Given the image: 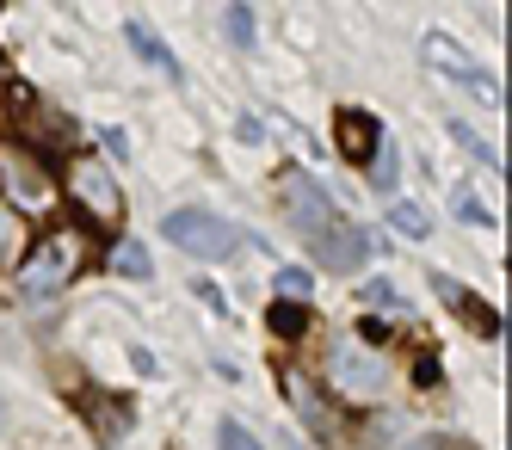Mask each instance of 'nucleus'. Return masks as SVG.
I'll return each instance as SVG.
<instances>
[{"instance_id":"7","label":"nucleus","mask_w":512,"mask_h":450,"mask_svg":"<svg viewBox=\"0 0 512 450\" xmlns=\"http://www.w3.org/2000/svg\"><path fill=\"white\" fill-rule=\"evenodd\" d=\"M426 62H432V68H445V74H457L463 87H475V99H482V105H500V87H494L488 74H482V68H475V62L451 44L445 31H426Z\"/></svg>"},{"instance_id":"1","label":"nucleus","mask_w":512,"mask_h":450,"mask_svg":"<svg viewBox=\"0 0 512 450\" xmlns=\"http://www.w3.org/2000/svg\"><path fill=\"white\" fill-rule=\"evenodd\" d=\"M81 259H87V241H81L75 229H50L38 247L25 253V266H19V284H25V296H56L62 284H75Z\"/></svg>"},{"instance_id":"17","label":"nucleus","mask_w":512,"mask_h":450,"mask_svg":"<svg viewBox=\"0 0 512 450\" xmlns=\"http://www.w3.org/2000/svg\"><path fill=\"white\" fill-rule=\"evenodd\" d=\"M358 296H364V303H371V309H401V290H395L389 278H371V284H364Z\"/></svg>"},{"instance_id":"2","label":"nucleus","mask_w":512,"mask_h":450,"mask_svg":"<svg viewBox=\"0 0 512 450\" xmlns=\"http://www.w3.org/2000/svg\"><path fill=\"white\" fill-rule=\"evenodd\" d=\"M161 235L179 253H192V259H229L241 247V229H235V222H223L216 210H167L161 216Z\"/></svg>"},{"instance_id":"9","label":"nucleus","mask_w":512,"mask_h":450,"mask_svg":"<svg viewBox=\"0 0 512 450\" xmlns=\"http://www.w3.org/2000/svg\"><path fill=\"white\" fill-rule=\"evenodd\" d=\"M334 148H340L346 161H371L377 148H383V124L371 118V111L346 105V111H334Z\"/></svg>"},{"instance_id":"13","label":"nucleus","mask_w":512,"mask_h":450,"mask_svg":"<svg viewBox=\"0 0 512 450\" xmlns=\"http://www.w3.org/2000/svg\"><path fill=\"white\" fill-rule=\"evenodd\" d=\"M272 327L284 333V340H303V333H309V309L303 303H284V309H272Z\"/></svg>"},{"instance_id":"10","label":"nucleus","mask_w":512,"mask_h":450,"mask_svg":"<svg viewBox=\"0 0 512 450\" xmlns=\"http://www.w3.org/2000/svg\"><path fill=\"white\" fill-rule=\"evenodd\" d=\"M124 37L136 44V56L149 62V68H161V74H173V81H179V62H173V50L161 44V37L149 31V19H136V13H130V19H124Z\"/></svg>"},{"instance_id":"3","label":"nucleus","mask_w":512,"mask_h":450,"mask_svg":"<svg viewBox=\"0 0 512 450\" xmlns=\"http://www.w3.org/2000/svg\"><path fill=\"white\" fill-rule=\"evenodd\" d=\"M327 377H334V389L340 395H377L383 383H389V364L377 358V352H364L358 340H346V346H334L327 352Z\"/></svg>"},{"instance_id":"18","label":"nucleus","mask_w":512,"mask_h":450,"mask_svg":"<svg viewBox=\"0 0 512 450\" xmlns=\"http://www.w3.org/2000/svg\"><path fill=\"white\" fill-rule=\"evenodd\" d=\"M463 222H482V229H494V210L488 204H475V192H469V185H463V192H457V204H451Z\"/></svg>"},{"instance_id":"11","label":"nucleus","mask_w":512,"mask_h":450,"mask_svg":"<svg viewBox=\"0 0 512 450\" xmlns=\"http://www.w3.org/2000/svg\"><path fill=\"white\" fill-rule=\"evenodd\" d=\"M112 272H118V278H149V272H155V259H149V247L118 241V247H112Z\"/></svg>"},{"instance_id":"14","label":"nucleus","mask_w":512,"mask_h":450,"mask_svg":"<svg viewBox=\"0 0 512 450\" xmlns=\"http://www.w3.org/2000/svg\"><path fill=\"white\" fill-rule=\"evenodd\" d=\"M216 450H266V444L253 438L241 420H223V426H216Z\"/></svg>"},{"instance_id":"15","label":"nucleus","mask_w":512,"mask_h":450,"mask_svg":"<svg viewBox=\"0 0 512 450\" xmlns=\"http://www.w3.org/2000/svg\"><path fill=\"white\" fill-rule=\"evenodd\" d=\"M395 173H401V155H395V148L383 142L377 155H371V179H377V192H389V185H395Z\"/></svg>"},{"instance_id":"19","label":"nucleus","mask_w":512,"mask_h":450,"mask_svg":"<svg viewBox=\"0 0 512 450\" xmlns=\"http://www.w3.org/2000/svg\"><path fill=\"white\" fill-rule=\"evenodd\" d=\"M290 395H297V407H303V420H309V426L321 432V426H327V414H321V401H315V395L303 389V377H290Z\"/></svg>"},{"instance_id":"23","label":"nucleus","mask_w":512,"mask_h":450,"mask_svg":"<svg viewBox=\"0 0 512 450\" xmlns=\"http://www.w3.org/2000/svg\"><path fill=\"white\" fill-rule=\"evenodd\" d=\"M284 450H309V444H284Z\"/></svg>"},{"instance_id":"5","label":"nucleus","mask_w":512,"mask_h":450,"mask_svg":"<svg viewBox=\"0 0 512 450\" xmlns=\"http://www.w3.org/2000/svg\"><path fill=\"white\" fill-rule=\"evenodd\" d=\"M309 241H315V259L327 272H358L364 259H371V229H358V222H327Z\"/></svg>"},{"instance_id":"22","label":"nucleus","mask_w":512,"mask_h":450,"mask_svg":"<svg viewBox=\"0 0 512 450\" xmlns=\"http://www.w3.org/2000/svg\"><path fill=\"white\" fill-rule=\"evenodd\" d=\"M13 426V414H7V401H0V432H7Z\"/></svg>"},{"instance_id":"21","label":"nucleus","mask_w":512,"mask_h":450,"mask_svg":"<svg viewBox=\"0 0 512 450\" xmlns=\"http://www.w3.org/2000/svg\"><path fill=\"white\" fill-rule=\"evenodd\" d=\"M420 450H463V438H420Z\"/></svg>"},{"instance_id":"12","label":"nucleus","mask_w":512,"mask_h":450,"mask_svg":"<svg viewBox=\"0 0 512 450\" xmlns=\"http://www.w3.org/2000/svg\"><path fill=\"white\" fill-rule=\"evenodd\" d=\"M389 222H395L401 235H414V241H426V229H432V216H426L420 204H395V210H389Z\"/></svg>"},{"instance_id":"20","label":"nucleus","mask_w":512,"mask_h":450,"mask_svg":"<svg viewBox=\"0 0 512 450\" xmlns=\"http://www.w3.org/2000/svg\"><path fill=\"white\" fill-rule=\"evenodd\" d=\"M278 290L284 296H309V272L303 266H278Z\"/></svg>"},{"instance_id":"6","label":"nucleus","mask_w":512,"mask_h":450,"mask_svg":"<svg viewBox=\"0 0 512 450\" xmlns=\"http://www.w3.org/2000/svg\"><path fill=\"white\" fill-rule=\"evenodd\" d=\"M278 192H284V198H278V210H284L290 222H297L303 235H321L327 222H334V210H327L321 185H315L309 173H284V179H278Z\"/></svg>"},{"instance_id":"8","label":"nucleus","mask_w":512,"mask_h":450,"mask_svg":"<svg viewBox=\"0 0 512 450\" xmlns=\"http://www.w3.org/2000/svg\"><path fill=\"white\" fill-rule=\"evenodd\" d=\"M68 192H75V198H81V204H87L93 216H118V204H124V198H118V179L105 173V167H99L93 155L68 161Z\"/></svg>"},{"instance_id":"16","label":"nucleus","mask_w":512,"mask_h":450,"mask_svg":"<svg viewBox=\"0 0 512 450\" xmlns=\"http://www.w3.org/2000/svg\"><path fill=\"white\" fill-rule=\"evenodd\" d=\"M223 31L235 37V50H253V13H247V7H229V13H223Z\"/></svg>"},{"instance_id":"4","label":"nucleus","mask_w":512,"mask_h":450,"mask_svg":"<svg viewBox=\"0 0 512 450\" xmlns=\"http://www.w3.org/2000/svg\"><path fill=\"white\" fill-rule=\"evenodd\" d=\"M0 192H7V204L25 210V216H44V210L56 204L50 173H44L38 161H25V155H0Z\"/></svg>"}]
</instances>
